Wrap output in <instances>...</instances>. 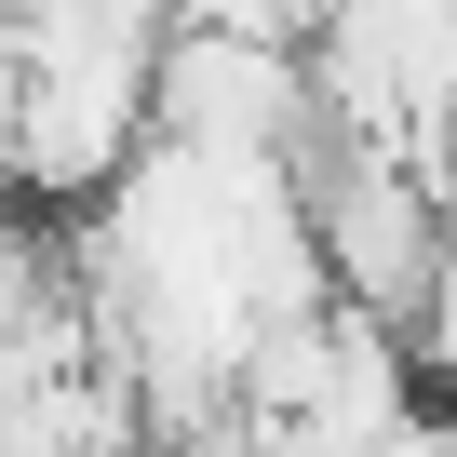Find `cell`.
<instances>
[{
    "label": "cell",
    "mask_w": 457,
    "mask_h": 457,
    "mask_svg": "<svg viewBox=\"0 0 457 457\" xmlns=\"http://www.w3.org/2000/svg\"><path fill=\"white\" fill-rule=\"evenodd\" d=\"M403 363H417V390L457 417V256H444V270H430V296L403 310Z\"/></svg>",
    "instance_id": "2"
},
{
    "label": "cell",
    "mask_w": 457,
    "mask_h": 457,
    "mask_svg": "<svg viewBox=\"0 0 457 457\" xmlns=\"http://www.w3.org/2000/svg\"><path fill=\"white\" fill-rule=\"evenodd\" d=\"M175 28H215V41H310L296 0H175Z\"/></svg>",
    "instance_id": "3"
},
{
    "label": "cell",
    "mask_w": 457,
    "mask_h": 457,
    "mask_svg": "<svg viewBox=\"0 0 457 457\" xmlns=\"http://www.w3.org/2000/svg\"><path fill=\"white\" fill-rule=\"evenodd\" d=\"M296 215H310L323 296L363 310V323H390V337H403V310L430 296V270L457 256L444 175H430L417 148H377V135H337V121H310V148H296Z\"/></svg>",
    "instance_id": "1"
},
{
    "label": "cell",
    "mask_w": 457,
    "mask_h": 457,
    "mask_svg": "<svg viewBox=\"0 0 457 457\" xmlns=\"http://www.w3.org/2000/svg\"><path fill=\"white\" fill-rule=\"evenodd\" d=\"M337 14H350V0H296V28H310V41H323V28H337Z\"/></svg>",
    "instance_id": "4"
}]
</instances>
